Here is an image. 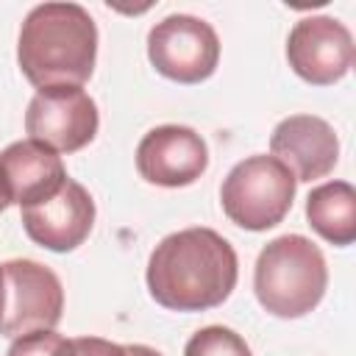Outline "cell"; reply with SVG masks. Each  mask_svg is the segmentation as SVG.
I'll use <instances>...</instances> for the list:
<instances>
[{"instance_id": "1", "label": "cell", "mask_w": 356, "mask_h": 356, "mask_svg": "<svg viewBox=\"0 0 356 356\" xmlns=\"http://www.w3.org/2000/svg\"><path fill=\"white\" fill-rule=\"evenodd\" d=\"M145 278L159 306L170 312H206L228 300L239 278V261L222 234L192 225L153 248Z\"/></svg>"}, {"instance_id": "2", "label": "cell", "mask_w": 356, "mask_h": 356, "mask_svg": "<svg viewBox=\"0 0 356 356\" xmlns=\"http://www.w3.org/2000/svg\"><path fill=\"white\" fill-rule=\"evenodd\" d=\"M17 61L36 89L81 86L97 61V25L78 3H42L28 11L17 39Z\"/></svg>"}, {"instance_id": "3", "label": "cell", "mask_w": 356, "mask_h": 356, "mask_svg": "<svg viewBox=\"0 0 356 356\" xmlns=\"http://www.w3.org/2000/svg\"><path fill=\"white\" fill-rule=\"evenodd\" d=\"M328 267L323 250L300 234L267 242L253 267V292L273 317L295 320L309 314L325 295Z\"/></svg>"}, {"instance_id": "4", "label": "cell", "mask_w": 356, "mask_h": 356, "mask_svg": "<svg viewBox=\"0 0 356 356\" xmlns=\"http://www.w3.org/2000/svg\"><path fill=\"white\" fill-rule=\"evenodd\" d=\"M295 189V175L278 159L256 153L231 167L220 186V203L234 225L267 231L289 214Z\"/></svg>"}, {"instance_id": "5", "label": "cell", "mask_w": 356, "mask_h": 356, "mask_svg": "<svg viewBox=\"0 0 356 356\" xmlns=\"http://www.w3.org/2000/svg\"><path fill=\"white\" fill-rule=\"evenodd\" d=\"M147 58L159 75L175 83H200L220 64V39L200 17L170 14L150 28Z\"/></svg>"}, {"instance_id": "6", "label": "cell", "mask_w": 356, "mask_h": 356, "mask_svg": "<svg viewBox=\"0 0 356 356\" xmlns=\"http://www.w3.org/2000/svg\"><path fill=\"white\" fill-rule=\"evenodd\" d=\"M6 273V312L0 320L3 337H22L31 331H50L61 323L64 286L58 275L33 259L3 261Z\"/></svg>"}, {"instance_id": "7", "label": "cell", "mask_w": 356, "mask_h": 356, "mask_svg": "<svg viewBox=\"0 0 356 356\" xmlns=\"http://www.w3.org/2000/svg\"><path fill=\"white\" fill-rule=\"evenodd\" d=\"M97 125V103L81 86L36 89L25 111L28 136L53 153H75L86 147L95 139Z\"/></svg>"}, {"instance_id": "8", "label": "cell", "mask_w": 356, "mask_h": 356, "mask_svg": "<svg viewBox=\"0 0 356 356\" xmlns=\"http://www.w3.org/2000/svg\"><path fill=\"white\" fill-rule=\"evenodd\" d=\"M286 61L306 83H337L353 67V36L334 17H303L286 36Z\"/></svg>"}, {"instance_id": "9", "label": "cell", "mask_w": 356, "mask_h": 356, "mask_svg": "<svg viewBox=\"0 0 356 356\" xmlns=\"http://www.w3.org/2000/svg\"><path fill=\"white\" fill-rule=\"evenodd\" d=\"M209 167V147L189 125L150 128L136 145V170L147 184L178 189L195 184Z\"/></svg>"}, {"instance_id": "10", "label": "cell", "mask_w": 356, "mask_h": 356, "mask_svg": "<svg viewBox=\"0 0 356 356\" xmlns=\"http://www.w3.org/2000/svg\"><path fill=\"white\" fill-rule=\"evenodd\" d=\"M95 225V200L83 184L67 178L61 189L36 203L22 209V228L25 234L53 253H70L86 242Z\"/></svg>"}, {"instance_id": "11", "label": "cell", "mask_w": 356, "mask_h": 356, "mask_svg": "<svg viewBox=\"0 0 356 356\" xmlns=\"http://www.w3.org/2000/svg\"><path fill=\"white\" fill-rule=\"evenodd\" d=\"M270 153L295 175V181L312 184L337 167L339 139L323 117L292 114L273 128Z\"/></svg>"}, {"instance_id": "12", "label": "cell", "mask_w": 356, "mask_h": 356, "mask_svg": "<svg viewBox=\"0 0 356 356\" xmlns=\"http://www.w3.org/2000/svg\"><path fill=\"white\" fill-rule=\"evenodd\" d=\"M61 156L33 139L11 142L0 153V195L19 209L53 197L67 181Z\"/></svg>"}, {"instance_id": "13", "label": "cell", "mask_w": 356, "mask_h": 356, "mask_svg": "<svg viewBox=\"0 0 356 356\" xmlns=\"http://www.w3.org/2000/svg\"><path fill=\"white\" fill-rule=\"evenodd\" d=\"M309 225L331 245L345 248L356 239V189L348 181H325L306 197Z\"/></svg>"}, {"instance_id": "14", "label": "cell", "mask_w": 356, "mask_h": 356, "mask_svg": "<svg viewBox=\"0 0 356 356\" xmlns=\"http://www.w3.org/2000/svg\"><path fill=\"white\" fill-rule=\"evenodd\" d=\"M184 356H253V353L236 331L225 325H206L189 337Z\"/></svg>"}, {"instance_id": "15", "label": "cell", "mask_w": 356, "mask_h": 356, "mask_svg": "<svg viewBox=\"0 0 356 356\" xmlns=\"http://www.w3.org/2000/svg\"><path fill=\"white\" fill-rule=\"evenodd\" d=\"M6 356H75V348H72V339L50 328V331H31L17 337L8 345Z\"/></svg>"}, {"instance_id": "16", "label": "cell", "mask_w": 356, "mask_h": 356, "mask_svg": "<svg viewBox=\"0 0 356 356\" xmlns=\"http://www.w3.org/2000/svg\"><path fill=\"white\" fill-rule=\"evenodd\" d=\"M72 348H75V356H128L125 345H117L103 337H78L72 339Z\"/></svg>"}, {"instance_id": "17", "label": "cell", "mask_w": 356, "mask_h": 356, "mask_svg": "<svg viewBox=\"0 0 356 356\" xmlns=\"http://www.w3.org/2000/svg\"><path fill=\"white\" fill-rule=\"evenodd\" d=\"M125 353L128 356H161L156 348H147V345H125Z\"/></svg>"}, {"instance_id": "18", "label": "cell", "mask_w": 356, "mask_h": 356, "mask_svg": "<svg viewBox=\"0 0 356 356\" xmlns=\"http://www.w3.org/2000/svg\"><path fill=\"white\" fill-rule=\"evenodd\" d=\"M3 312H6V273L0 264V320H3Z\"/></svg>"}, {"instance_id": "19", "label": "cell", "mask_w": 356, "mask_h": 356, "mask_svg": "<svg viewBox=\"0 0 356 356\" xmlns=\"http://www.w3.org/2000/svg\"><path fill=\"white\" fill-rule=\"evenodd\" d=\"M6 209H8V200H6L3 195H0V211H6Z\"/></svg>"}]
</instances>
